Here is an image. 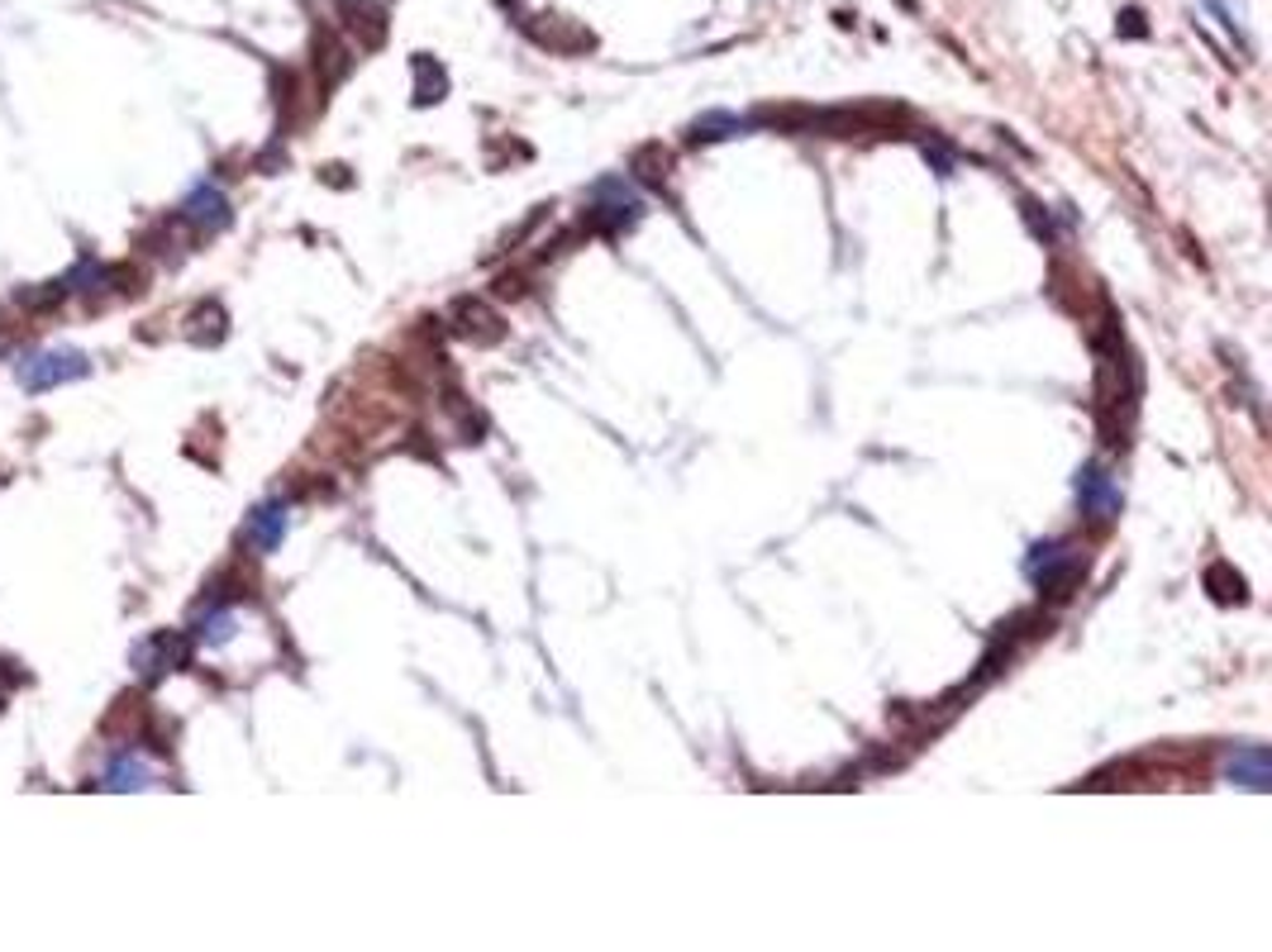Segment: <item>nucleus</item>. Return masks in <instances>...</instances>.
I'll return each mask as SVG.
<instances>
[{"mask_svg":"<svg viewBox=\"0 0 1272 952\" xmlns=\"http://www.w3.org/2000/svg\"><path fill=\"white\" fill-rule=\"evenodd\" d=\"M153 781V771L139 762V757H129V753H119L115 762H111V771H105V786L111 791H143Z\"/></svg>","mask_w":1272,"mask_h":952,"instance_id":"nucleus-9","label":"nucleus"},{"mask_svg":"<svg viewBox=\"0 0 1272 952\" xmlns=\"http://www.w3.org/2000/svg\"><path fill=\"white\" fill-rule=\"evenodd\" d=\"M1077 568H1082V558H1077V548H1067V544H1035L1029 548V558H1025V576L1039 590H1063L1077 576Z\"/></svg>","mask_w":1272,"mask_h":952,"instance_id":"nucleus-4","label":"nucleus"},{"mask_svg":"<svg viewBox=\"0 0 1272 952\" xmlns=\"http://www.w3.org/2000/svg\"><path fill=\"white\" fill-rule=\"evenodd\" d=\"M186 657H191V634H177V629L153 634V638H143V643L134 648V667H139L143 681H158V677H167V671L186 667Z\"/></svg>","mask_w":1272,"mask_h":952,"instance_id":"nucleus-3","label":"nucleus"},{"mask_svg":"<svg viewBox=\"0 0 1272 952\" xmlns=\"http://www.w3.org/2000/svg\"><path fill=\"white\" fill-rule=\"evenodd\" d=\"M200 643H224V638H234V610H210L206 620H200Z\"/></svg>","mask_w":1272,"mask_h":952,"instance_id":"nucleus-10","label":"nucleus"},{"mask_svg":"<svg viewBox=\"0 0 1272 952\" xmlns=\"http://www.w3.org/2000/svg\"><path fill=\"white\" fill-rule=\"evenodd\" d=\"M182 214H186V224H196V229H200V234H220V229L230 224V200H224V191H220V186L200 182V186L186 196Z\"/></svg>","mask_w":1272,"mask_h":952,"instance_id":"nucleus-5","label":"nucleus"},{"mask_svg":"<svg viewBox=\"0 0 1272 952\" xmlns=\"http://www.w3.org/2000/svg\"><path fill=\"white\" fill-rule=\"evenodd\" d=\"M63 282H48V286H39V291H20V305L24 310H53V305H63Z\"/></svg>","mask_w":1272,"mask_h":952,"instance_id":"nucleus-11","label":"nucleus"},{"mask_svg":"<svg viewBox=\"0 0 1272 952\" xmlns=\"http://www.w3.org/2000/svg\"><path fill=\"white\" fill-rule=\"evenodd\" d=\"M286 505H258L254 514H248V529H244V544L254 548V552H277L282 548V538H286Z\"/></svg>","mask_w":1272,"mask_h":952,"instance_id":"nucleus-6","label":"nucleus"},{"mask_svg":"<svg viewBox=\"0 0 1272 952\" xmlns=\"http://www.w3.org/2000/svg\"><path fill=\"white\" fill-rule=\"evenodd\" d=\"M1230 781L1244 791H1268L1272 771H1268V748H1239L1230 757Z\"/></svg>","mask_w":1272,"mask_h":952,"instance_id":"nucleus-8","label":"nucleus"},{"mask_svg":"<svg viewBox=\"0 0 1272 952\" xmlns=\"http://www.w3.org/2000/svg\"><path fill=\"white\" fill-rule=\"evenodd\" d=\"M592 200L601 205V210H606L615 224L639 220V191H634V186L625 182V177H606V182H596V186H592Z\"/></svg>","mask_w":1272,"mask_h":952,"instance_id":"nucleus-7","label":"nucleus"},{"mask_svg":"<svg viewBox=\"0 0 1272 952\" xmlns=\"http://www.w3.org/2000/svg\"><path fill=\"white\" fill-rule=\"evenodd\" d=\"M1073 496H1077V510H1082L1087 520H1096V524H1106V520L1120 514V486H1115V477L1106 472V467H1096V462L1077 467Z\"/></svg>","mask_w":1272,"mask_h":952,"instance_id":"nucleus-2","label":"nucleus"},{"mask_svg":"<svg viewBox=\"0 0 1272 952\" xmlns=\"http://www.w3.org/2000/svg\"><path fill=\"white\" fill-rule=\"evenodd\" d=\"M15 686H24V671L15 667V662H0V709H5V701H10V691Z\"/></svg>","mask_w":1272,"mask_h":952,"instance_id":"nucleus-12","label":"nucleus"},{"mask_svg":"<svg viewBox=\"0 0 1272 952\" xmlns=\"http://www.w3.org/2000/svg\"><path fill=\"white\" fill-rule=\"evenodd\" d=\"M87 371H91V363L77 348H43V353H24L15 363V377L24 391H53V386L77 381V377H87Z\"/></svg>","mask_w":1272,"mask_h":952,"instance_id":"nucleus-1","label":"nucleus"}]
</instances>
